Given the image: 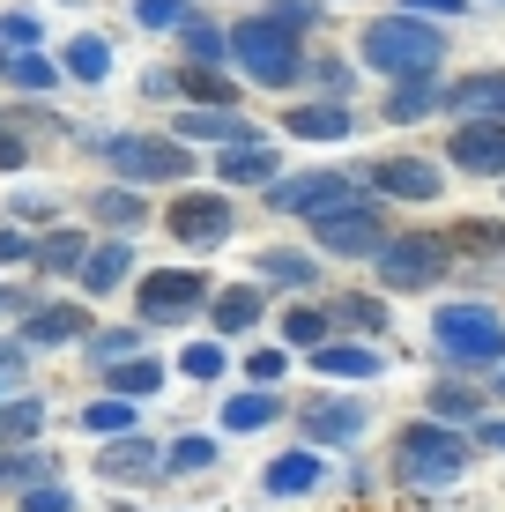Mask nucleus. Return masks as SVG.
<instances>
[{"mask_svg":"<svg viewBox=\"0 0 505 512\" xmlns=\"http://www.w3.org/2000/svg\"><path fill=\"white\" fill-rule=\"evenodd\" d=\"M439 52H446V38L439 30H424V23H409V15H387V23H372L364 30V60L379 67V75H431L439 67Z\"/></svg>","mask_w":505,"mask_h":512,"instance_id":"nucleus-1","label":"nucleus"},{"mask_svg":"<svg viewBox=\"0 0 505 512\" xmlns=\"http://www.w3.org/2000/svg\"><path fill=\"white\" fill-rule=\"evenodd\" d=\"M431 342L454 364H505V320L491 305H446L439 320H431Z\"/></svg>","mask_w":505,"mask_h":512,"instance_id":"nucleus-2","label":"nucleus"},{"mask_svg":"<svg viewBox=\"0 0 505 512\" xmlns=\"http://www.w3.org/2000/svg\"><path fill=\"white\" fill-rule=\"evenodd\" d=\"M394 468H402V483H454L468 468V438H454L446 423H409L394 446Z\"/></svg>","mask_w":505,"mask_h":512,"instance_id":"nucleus-3","label":"nucleus"},{"mask_svg":"<svg viewBox=\"0 0 505 512\" xmlns=\"http://www.w3.org/2000/svg\"><path fill=\"white\" fill-rule=\"evenodd\" d=\"M446 253H454L446 238L409 231V238H387L372 260H379V282H387V290H431V282L446 275Z\"/></svg>","mask_w":505,"mask_h":512,"instance_id":"nucleus-4","label":"nucleus"},{"mask_svg":"<svg viewBox=\"0 0 505 512\" xmlns=\"http://www.w3.org/2000/svg\"><path fill=\"white\" fill-rule=\"evenodd\" d=\"M104 149V164L119 171V179H186L194 171V156L179 149V141H149V134H112V141H97Z\"/></svg>","mask_w":505,"mask_h":512,"instance_id":"nucleus-5","label":"nucleus"},{"mask_svg":"<svg viewBox=\"0 0 505 512\" xmlns=\"http://www.w3.org/2000/svg\"><path fill=\"white\" fill-rule=\"evenodd\" d=\"M231 52H238V67H246L253 82H290L298 75V38H290V30H275L268 15H260V23H238L231 30Z\"/></svg>","mask_w":505,"mask_h":512,"instance_id":"nucleus-6","label":"nucleus"},{"mask_svg":"<svg viewBox=\"0 0 505 512\" xmlns=\"http://www.w3.org/2000/svg\"><path fill=\"white\" fill-rule=\"evenodd\" d=\"M268 208H283V216H327V208H357V186L342 171H298V179H268Z\"/></svg>","mask_w":505,"mask_h":512,"instance_id":"nucleus-7","label":"nucleus"},{"mask_svg":"<svg viewBox=\"0 0 505 512\" xmlns=\"http://www.w3.org/2000/svg\"><path fill=\"white\" fill-rule=\"evenodd\" d=\"M142 320H186V312H201L208 305V275H194V268H156V275H142Z\"/></svg>","mask_w":505,"mask_h":512,"instance_id":"nucleus-8","label":"nucleus"},{"mask_svg":"<svg viewBox=\"0 0 505 512\" xmlns=\"http://www.w3.org/2000/svg\"><path fill=\"white\" fill-rule=\"evenodd\" d=\"M312 238H320L327 253H379V245H387V223H379L372 201H357V208H327V216H312Z\"/></svg>","mask_w":505,"mask_h":512,"instance_id":"nucleus-9","label":"nucleus"},{"mask_svg":"<svg viewBox=\"0 0 505 512\" xmlns=\"http://www.w3.org/2000/svg\"><path fill=\"white\" fill-rule=\"evenodd\" d=\"M164 231L179 245H223V238H231V201H216V193H186V201L164 208Z\"/></svg>","mask_w":505,"mask_h":512,"instance_id":"nucleus-10","label":"nucleus"},{"mask_svg":"<svg viewBox=\"0 0 505 512\" xmlns=\"http://www.w3.org/2000/svg\"><path fill=\"white\" fill-rule=\"evenodd\" d=\"M454 164L461 171H505V119H461L454 127Z\"/></svg>","mask_w":505,"mask_h":512,"instance_id":"nucleus-11","label":"nucleus"},{"mask_svg":"<svg viewBox=\"0 0 505 512\" xmlns=\"http://www.w3.org/2000/svg\"><path fill=\"white\" fill-rule=\"evenodd\" d=\"M164 468V446L142 431H127V438H112V446L97 453V475H112V483H142V475Z\"/></svg>","mask_w":505,"mask_h":512,"instance_id":"nucleus-12","label":"nucleus"},{"mask_svg":"<svg viewBox=\"0 0 505 512\" xmlns=\"http://www.w3.org/2000/svg\"><path fill=\"white\" fill-rule=\"evenodd\" d=\"M305 438H320V446H350L364 431V401H305Z\"/></svg>","mask_w":505,"mask_h":512,"instance_id":"nucleus-13","label":"nucleus"},{"mask_svg":"<svg viewBox=\"0 0 505 512\" xmlns=\"http://www.w3.org/2000/svg\"><path fill=\"white\" fill-rule=\"evenodd\" d=\"M372 186L379 193H402V201H439V171L416 164V156H387V164H372Z\"/></svg>","mask_w":505,"mask_h":512,"instance_id":"nucleus-14","label":"nucleus"},{"mask_svg":"<svg viewBox=\"0 0 505 512\" xmlns=\"http://www.w3.org/2000/svg\"><path fill=\"white\" fill-rule=\"evenodd\" d=\"M134 275V245H90V253H82V268H75V282H82V290H90V297H104V290H119V282H127Z\"/></svg>","mask_w":505,"mask_h":512,"instance_id":"nucleus-15","label":"nucleus"},{"mask_svg":"<svg viewBox=\"0 0 505 512\" xmlns=\"http://www.w3.org/2000/svg\"><path fill=\"white\" fill-rule=\"evenodd\" d=\"M82 327H90V320H82V305H38L15 342H23V349H60V342H75Z\"/></svg>","mask_w":505,"mask_h":512,"instance_id":"nucleus-16","label":"nucleus"},{"mask_svg":"<svg viewBox=\"0 0 505 512\" xmlns=\"http://www.w3.org/2000/svg\"><path fill=\"white\" fill-rule=\"evenodd\" d=\"M179 134L186 141H223V149H253L260 141L238 112H179Z\"/></svg>","mask_w":505,"mask_h":512,"instance_id":"nucleus-17","label":"nucleus"},{"mask_svg":"<svg viewBox=\"0 0 505 512\" xmlns=\"http://www.w3.org/2000/svg\"><path fill=\"white\" fill-rule=\"evenodd\" d=\"M446 104H454L461 119H498L505 112V75H468L446 90Z\"/></svg>","mask_w":505,"mask_h":512,"instance_id":"nucleus-18","label":"nucleus"},{"mask_svg":"<svg viewBox=\"0 0 505 512\" xmlns=\"http://www.w3.org/2000/svg\"><path fill=\"white\" fill-rule=\"evenodd\" d=\"M38 431H45V401H38V394H15V401H0V453L30 446Z\"/></svg>","mask_w":505,"mask_h":512,"instance_id":"nucleus-19","label":"nucleus"},{"mask_svg":"<svg viewBox=\"0 0 505 512\" xmlns=\"http://www.w3.org/2000/svg\"><path fill=\"white\" fill-rule=\"evenodd\" d=\"M104 386H112V401H142L164 386V364L156 357H127V364H104Z\"/></svg>","mask_w":505,"mask_h":512,"instance_id":"nucleus-20","label":"nucleus"},{"mask_svg":"<svg viewBox=\"0 0 505 512\" xmlns=\"http://www.w3.org/2000/svg\"><path fill=\"white\" fill-rule=\"evenodd\" d=\"M82 253H90V238L82 231H45L38 245H30V260H38V275H75Z\"/></svg>","mask_w":505,"mask_h":512,"instance_id":"nucleus-21","label":"nucleus"},{"mask_svg":"<svg viewBox=\"0 0 505 512\" xmlns=\"http://www.w3.org/2000/svg\"><path fill=\"white\" fill-rule=\"evenodd\" d=\"M268 490H275V498L320 490V453H275V461H268Z\"/></svg>","mask_w":505,"mask_h":512,"instance_id":"nucleus-22","label":"nucleus"},{"mask_svg":"<svg viewBox=\"0 0 505 512\" xmlns=\"http://www.w3.org/2000/svg\"><path fill=\"white\" fill-rule=\"evenodd\" d=\"M320 275V260L298 253V245H268L260 253V282H283V290H305V282Z\"/></svg>","mask_w":505,"mask_h":512,"instance_id":"nucleus-23","label":"nucleus"},{"mask_svg":"<svg viewBox=\"0 0 505 512\" xmlns=\"http://www.w3.org/2000/svg\"><path fill=\"white\" fill-rule=\"evenodd\" d=\"M246 327H260V290H253V282L216 290V334H246Z\"/></svg>","mask_w":505,"mask_h":512,"instance_id":"nucleus-24","label":"nucleus"},{"mask_svg":"<svg viewBox=\"0 0 505 512\" xmlns=\"http://www.w3.org/2000/svg\"><path fill=\"white\" fill-rule=\"evenodd\" d=\"M312 357H320L327 379H372L379 372V349H357V342H320Z\"/></svg>","mask_w":505,"mask_h":512,"instance_id":"nucleus-25","label":"nucleus"},{"mask_svg":"<svg viewBox=\"0 0 505 512\" xmlns=\"http://www.w3.org/2000/svg\"><path fill=\"white\" fill-rule=\"evenodd\" d=\"M290 134L298 141H342L350 134V112H342V104H298V112H290Z\"/></svg>","mask_w":505,"mask_h":512,"instance_id":"nucleus-26","label":"nucleus"},{"mask_svg":"<svg viewBox=\"0 0 505 512\" xmlns=\"http://www.w3.org/2000/svg\"><path fill=\"white\" fill-rule=\"evenodd\" d=\"M97 223H112V231H142L149 223V201L134 186H104L97 193Z\"/></svg>","mask_w":505,"mask_h":512,"instance_id":"nucleus-27","label":"nucleus"},{"mask_svg":"<svg viewBox=\"0 0 505 512\" xmlns=\"http://www.w3.org/2000/svg\"><path fill=\"white\" fill-rule=\"evenodd\" d=\"M327 327L379 334V327H387V305H379V297H364V290H350V297H335V305H327Z\"/></svg>","mask_w":505,"mask_h":512,"instance_id":"nucleus-28","label":"nucleus"},{"mask_svg":"<svg viewBox=\"0 0 505 512\" xmlns=\"http://www.w3.org/2000/svg\"><path fill=\"white\" fill-rule=\"evenodd\" d=\"M216 171H223L231 186H260V179H275V149H268V141H253V149H231Z\"/></svg>","mask_w":505,"mask_h":512,"instance_id":"nucleus-29","label":"nucleus"},{"mask_svg":"<svg viewBox=\"0 0 505 512\" xmlns=\"http://www.w3.org/2000/svg\"><path fill=\"white\" fill-rule=\"evenodd\" d=\"M275 409H283L275 394H231L223 401V431H260V423H275Z\"/></svg>","mask_w":505,"mask_h":512,"instance_id":"nucleus-30","label":"nucleus"},{"mask_svg":"<svg viewBox=\"0 0 505 512\" xmlns=\"http://www.w3.org/2000/svg\"><path fill=\"white\" fill-rule=\"evenodd\" d=\"M82 431L90 438H127L134 431V401H112V394L90 401V409H82Z\"/></svg>","mask_w":505,"mask_h":512,"instance_id":"nucleus-31","label":"nucleus"},{"mask_svg":"<svg viewBox=\"0 0 505 512\" xmlns=\"http://www.w3.org/2000/svg\"><path fill=\"white\" fill-rule=\"evenodd\" d=\"M431 416L468 423V416H483V394H476V386H461V379H446V386H431Z\"/></svg>","mask_w":505,"mask_h":512,"instance_id":"nucleus-32","label":"nucleus"},{"mask_svg":"<svg viewBox=\"0 0 505 512\" xmlns=\"http://www.w3.org/2000/svg\"><path fill=\"white\" fill-rule=\"evenodd\" d=\"M67 75L104 82V75H112V45H104V38H75V45H67Z\"/></svg>","mask_w":505,"mask_h":512,"instance_id":"nucleus-33","label":"nucleus"},{"mask_svg":"<svg viewBox=\"0 0 505 512\" xmlns=\"http://www.w3.org/2000/svg\"><path fill=\"white\" fill-rule=\"evenodd\" d=\"M283 342H290V349H320V342H327V312L290 305V312H283Z\"/></svg>","mask_w":505,"mask_h":512,"instance_id":"nucleus-34","label":"nucleus"},{"mask_svg":"<svg viewBox=\"0 0 505 512\" xmlns=\"http://www.w3.org/2000/svg\"><path fill=\"white\" fill-rule=\"evenodd\" d=\"M431 104H439V90H431V82H424V75H409V82H402V90H394V97H387V119H402V127H409V119H424V112H431Z\"/></svg>","mask_w":505,"mask_h":512,"instance_id":"nucleus-35","label":"nucleus"},{"mask_svg":"<svg viewBox=\"0 0 505 512\" xmlns=\"http://www.w3.org/2000/svg\"><path fill=\"white\" fill-rule=\"evenodd\" d=\"M179 30H186V52H194V60H201V67H216V60H223V52H231V38H223V30H208V23H194V15H186V23H179Z\"/></svg>","mask_w":505,"mask_h":512,"instance_id":"nucleus-36","label":"nucleus"},{"mask_svg":"<svg viewBox=\"0 0 505 512\" xmlns=\"http://www.w3.org/2000/svg\"><path fill=\"white\" fill-rule=\"evenodd\" d=\"M446 245H468V253H505V223H454Z\"/></svg>","mask_w":505,"mask_h":512,"instance_id":"nucleus-37","label":"nucleus"},{"mask_svg":"<svg viewBox=\"0 0 505 512\" xmlns=\"http://www.w3.org/2000/svg\"><path fill=\"white\" fill-rule=\"evenodd\" d=\"M223 364H231V357H223V342H194V349L179 357V372H186V379H223Z\"/></svg>","mask_w":505,"mask_h":512,"instance_id":"nucleus-38","label":"nucleus"},{"mask_svg":"<svg viewBox=\"0 0 505 512\" xmlns=\"http://www.w3.org/2000/svg\"><path fill=\"white\" fill-rule=\"evenodd\" d=\"M8 82H15V90H52V82H60V67L38 60V52H23V60L8 67Z\"/></svg>","mask_w":505,"mask_h":512,"instance_id":"nucleus-39","label":"nucleus"},{"mask_svg":"<svg viewBox=\"0 0 505 512\" xmlns=\"http://www.w3.org/2000/svg\"><path fill=\"white\" fill-rule=\"evenodd\" d=\"M134 23H142V30H179L186 0H134Z\"/></svg>","mask_w":505,"mask_h":512,"instance_id":"nucleus-40","label":"nucleus"},{"mask_svg":"<svg viewBox=\"0 0 505 512\" xmlns=\"http://www.w3.org/2000/svg\"><path fill=\"white\" fill-rule=\"evenodd\" d=\"M216 461V438H179V446L164 453V468H179V475H194V468H208Z\"/></svg>","mask_w":505,"mask_h":512,"instance_id":"nucleus-41","label":"nucleus"},{"mask_svg":"<svg viewBox=\"0 0 505 512\" xmlns=\"http://www.w3.org/2000/svg\"><path fill=\"white\" fill-rule=\"evenodd\" d=\"M90 357H97V364H127V357H134V327H104V334H90Z\"/></svg>","mask_w":505,"mask_h":512,"instance_id":"nucleus-42","label":"nucleus"},{"mask_svg":"<svg viewBox=\"0 0 505 512\" xmlns=\"http://www.w3.org/2000/svg\"><path fill=\"white\" fill-rule=\"evenodd\" d=\"M268 23H275V30H290V38H298L305 23H320V8H312V0H275V8H268Z\"/></svg>","mask_w":505,"mask_h":512,"instance_id":"nucleus-43","label":"nucleus"},{"mask_svg":"<svg viewBox=\"0 0 505 512\" xmlns=\"http://www.w3.org/2000/svg\"><path fill=\"white\" fill-rule=\"evenodd\" d=\"M15 512H75V498H67L60 483H30V490H23V505H15Z\"/></svg>","mask_w":505,"mask_h":512,"instance_id":"nucleus-44","label":"nucleus"},{"mask_svg":"<svg viewBox=\"0 0 505 512\" xmlns=\"http://www.w3.org/2000/svg\"><path fill=\"white\" fill-rule=\"evenodd\" d=\"M38 461H30V453H0V483H15V490H30V483H38Z\"/></svg>","mask_w":505,"mask_h":512,"instance_id":"nucleus-45","label":"nucleus"},{"mask_svg":"<svg viewBox=\"0 0 505 512\" xmlns=\"http://www.w3.org/2000/svg\"><path fill=\"white\" fill-rule=\"evenodd\" d=\"M246 372H253L260 386H275V379L290 372V357H283V349H253V364H246Z\"/></svg>","mask_w":505,"mask_h":512,"instance_id":"nucleus-46","label":"nucleus"},{"mask_svg":"<svg viewBox=\"0 0 505 512\" xmlns=\"http://www.w3.org/2000/svg\"><path fill=\"white\" fill-rule=\"evenodd\" d=\"M0 38H8V45H30V38H38V15H0Z\"/></svg>","mask_w":505,"mask_h":512,"instance_id":"nucleus-47","label":"nucleus"},{"mask_svg":"<svg viewBox=\"0 0 505 512\" xmlns=\"http://www.w3.org/2000/svg\"><path fill=\"white\" fill-rule=\"evenodd\" d=\"M30 164V149H23V134H8L0 127V171H23Z\"/></svg>","mask_w":505,"mask_h":512,"instance_id":"nucleus-48","label":"nucleus"},{"mask_svg":"<svg viewBox=\"0 0 505 512\" xmlns=\"http://www.w3.org/2000/svg\"><path fill=\"white\" fill-rule=\"evenodd\" d=\"M23 357H30V349H23V342H8V334H0V379H15V372H23Z\"/></svg>","mask_w":505,"mask_h":512,"instance_id":"nucleus-49","label":"nucleus"},{"mask_svg":"<svg viewBox=\"0 0 505 512\" xmlns=\"http://www.w3.org/2000/svg\"><path fill=\"white\" fill-rule=\"evenodd\" d=\"M320 82H327V90H335V104H342V90H350V67H342V60H320Z\"/></svg>","mask_w":505,"mask_h":512,"instance_id":"nucleus-50","label":"nucleus"},{"mask_svg":"<svg viewBox=\"0 0 505 512\" xmlns=\"http://www.w3.org/2000/svg\"><path fill=\"white\" fill-rule=\"evenodd\" d=\"M409 15H461V0H402Z\"/></svg>","mask_w":505,"mask_h":512,"instance_id":"nucleus-51","label":"nucleus"},{"mask_svg":"<svg viewBox=\"0 0 505 512\" xmlns=\"http://www.w3.org/2000/svg\"><path fill=\"white\" fill-rule=\"evenodd\" d=\"M0 260H30V238L23 231H0Z\"/></svg>","mask_w":505,"mask_h":512,"instance_id":"nucleus-52","label":"nucleus"},{"mask_svg":"<svg viewBox=\"0 0 505 512\" xmlns=\"http://www.w3.org/2000/svg\"><path fill=\"white\" fill-rule=\"evenodd\" d=\"M476 438H491V446L505 453V423H483V431H476Z\"/></svg>","mask_w":505,"mask_h":512,"instance_id":"nucleus-53","label":"nucleus"},{"mask_svg":"<svg viewBox=\"0 0 505 512\" xmlns=\"http://www.w3.org/2000/svg\"><path fill=\"white\" fill-rule=\"evenodd\" d=\"M491 386H498V401H505V372H498V379H491Z\"/></svg>","mask_w":505,"mask_h":512,"instance_id":"nucleus-54","label":"nucleus"},{"mask_svg":"<svg viewBox=\"0 0 505 512\" xmlns=\"http://www.w3.org/2000/svg\"><path fill=\"white\" fill-rule=\"evenodd\" d=\"M0 67H8V60H0Z\"/></svg>","mask_w":505,"mask_h":512,"instance_id":"nucleus-55","label":"nucleus"}]
</instances>
